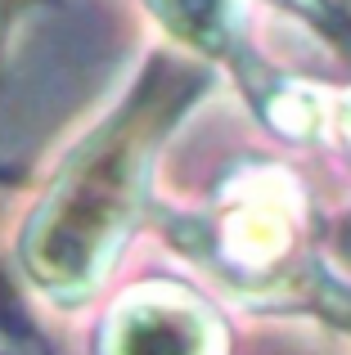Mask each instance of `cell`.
Segmentation results:
<instances>
[{
    "label": "cell",
    "mask_w": 351,
    "mask_h": 355,
    "mask_svg": "<svg viewBox=\"0 0 351 355\" xmlns=\"http://www.w3.org/2000/svg\"><path fill=\"white\" fill-rule=\"evenodd\" d=\"M0 175H9V171H5V166H0Z\"/></svg>",
    "instance_id": "obj_1"
}]
</instances>
